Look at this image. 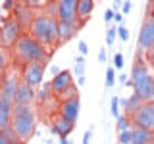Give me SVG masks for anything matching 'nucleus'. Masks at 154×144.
<instances>
[{
	"instance_id": "obj_8",
	"label": "nucleus",
	"mask_w": 154,
	"mask_h": 144,
	"mask_svg": "<svg viewBox=\"0 0 154 144\" xmlns=\"http://www.w3.org/2000/svg\"><path fill=\"white\" fill-rule=\"evenodd\" d=\"M131 121H133V127L146 129V131H154V102L143 104L141 110L131 117Z\"/></svg>"
},
{
	"instance_id": "obj_7",
	"label": "nucleus",
	"mask_w": 154,
	"mask_h": 144,
	"mask_svg": "<svg viewBox=\"0 0 154 144\" xmlns=\"http://www.w3.org/2000/svg\"><path fill=\"white\" fill-rule=\"evenodd\" d=\"M19 85H21V77L6 71L2 77V86H0V100H6V102L14 104L16 102V94H17Z\"/></svg>"
},
{
	"instance_id": "obj_44",
	"label": "nucleus",
	"mask_w": 154,
	"mask_h": 144,
	"mask_svg": "<svg viewBox=\"0 0 154 144\" xmlns=\"http://www.w3.org/2000/svg\"><path fill=\"white\" fill-rule=\"evenodd\" d=\"M10 144H25L23 140H16V142H10Z\"/></svg>"
},
{
	"instance_id": "obj_27",
	"label": "nucleus",
	"mask_w": 154,
	"mask_h": 144,
	"mask_svg": "<svg viewBox=\"0 0 154 144\" xmlns=\"http://www.w3.org/2000/svg\"><path fill=\"white\" fill-rule=\"evenodd\" d=\"M112 67L116 71H122L123 69V65H125V60H123V54L122 52H118V54H114V58H112Z\"/></svg>"
},
{
	"instance_id": "obj_35",
	"label": "nucleus",
	"mask_w": 154,
	"mask_h": 144,
	"mask_svg": "<svg viewBox=\"0 0 154 144\" xmlns=\"http://www.w3.org/2000/svg\"><path fill=\"white\" fill-rule=\"evenodd\" d=\"M91 136H93V127H89L83 133V140H81V142H83V144H91Z\"/></svg>"
},
{
	"instance_id": "obj_2",
	"label": "nucleus",
	"mask_w": 154,
	"mask_h": 144,
	"mask_svg": "<svg viewBox=\"0 0 154 144\" xmlns=\"http://www.w3.org/2000/svg\"><path fill=\"white\" fill-rule=\"evenodd\" d=\"M29 35H33L42 46L52 52L56 44H60V40H58V19L45 12H38L31 25Z\"/></svg>"
},
{
	"instance_id": "obj_31",
	"label": "nucleus",
	"mask_w": 154,
	"mask_h": 144,
	"mask_svg": "<svg viewBox=\"0 0 154 144\" xmlns=\"http://www.w3.org/2000/svg\"><path fill=\"white\" fill-rule=\"evenodd\" d=\"M144 60H146V64L150 69H154V46L150 48V50H146L144 52Z\"/></svg>"
},
{
	"instance_id": "obj_41",
	"label": "nucleus",
	"mask_w": 154,
	"mask_h": 144,
	"mask_svg": "<svg viewBox=\"0 0 154 144\" xmlns=\"http://www.w3.org/2000/svg\"><path fill=\"white\" fill-rule=\"evenodd\" d=\"M0 144H10V140L6 138V134H4L2 131H0Z\"/></svg>"
},
{
	"instance_id": "obj_28",
	"label": "nucleus",
	"mask_w": 154,
	"mask_h": 144,
	"mask_svg": "<svg viewBox=\"0 0 154 144\" xmlns=\"http://www.w3.org/2000/svg\"><path fill=\"white\" fill-rule=\"evenodd\" d=\"M71 98H79V88H77V85H71L60 100H71Z\"/></svg>"
},
{
	"instance_id": "obj_36",
	"label": "nucleus",
	"mask_w": 154,
	"mask_h": 144,
	"mask_svg": "<svg viewBox=\"0 0 154 144\" xmlns=\"http://www.w3.org/2000/svg\"><path fill=\"white\" fill-rule=\"evenodd\" d=\"M98 62H100V64H106V62H108V54H106V48L104 46L98 50Z\"/></svg>"
},
{
	"instance_id": "obj_45",
	"label": "nucleus",
	"mask_w": 154,
	"mask_h": 144,
	"mask_svg": "<svg viewBox=\"0 0 154 144\" xmlns=\"http://www.w3.org/2000/svg\"><path fill=\"white\" fill-rule=\"evenodd\" d=\"M152 140H154V131H152Z\"/></svg>"
},
{
	"instance_id": "obj_43",
	"label": "nucleus",
	"mask_w": 154,
	"mask_h": 144,
	"mask_svg": "<svg viewBox=\"0 0 154 144\" xmlns=\"http://www.w3.org/2000/svg\"><path fill=\"white\" fill-rule=\"evenodd\" d=\"M58 144H71V140H69V138H60V142H58Z\"/></svg>"
},
{
	"instance_id": "obj_6",
	"label": "nucleus",
	"mask_w": 154,
	"mask_h": 144,
	"mask_svg": "<svg viewBox=\"0 0 154 144\" xmlns=\"http://www.w3.org/2000/svg\"><path fill=\"white\" fill-rule=\"evenodd\" d=\"M56 19L69 25H79V0H60L56 8Z\"/></svg>"
},
{
	"instance_id": "obj_11",
	"label": "nucleus",
	"mask_w": 154,
	"mask_h": 144,
	"mask_svg": "<svg viewBox=\"0 0 154 144\" xmlns=\"http://www.w3.org/2000/svg\"><path fill=\"white\" fill-rule=\"evenodd\" d=\"M12 17H14V19H16V21L19 23V25L23 27V31L29 33V31H31L33 21H35V17H37V14L33 12V10L29 8L25 2H19V6L16 8V12L12 14Z\"/></svg>"
},
{
	"instance_id": "obj_10",
	"label": "nucleus",
	"mask_w": 154,
	"mask_h": 144,
	"mask_svg": "<svg viewBox=\"0 0 154 144\" xmlns=\"http://www.w3.org/2000/svg\"><path fill=\"white\" fill-rule=\"evenodd\" d=\"M50 85H52V92H54V96H56V98H62L66 90L69 88L71 85H75V83H73V71L64 69L60 75L52 77Z\"/></svg>"
},
{
	"instance_id": "obj_1",
	"label": "nucleus",
	"mask_w": 154,
	"mask_h": 144,
	"mask_svg": "<svg viewBox=\"0 0 154 144\" xmlns=\"http://www.w3.org/2000/svg\"><path fill=\"white\" fill-rule=\"evenodd\" d=\"M12 58H14V64H19V65H27V64H33V62H45V64H48L50 50L42 46L33 35L25 33L19 38L17 44L14 46Z\"/></svg>"
},
{
	"instance_id": "obj_4",
	"label": "nucleus",
	"mask_w": 154,
	"mask_h": 144,
	"mask_svg": "<svg viewBox=\"0 0 154 144\" xmlns=\"http://www.w3.org/2000/svg\"><path fill=\"white\" fill-rule=\"evenodd\" d=\"M25 35L23 27L14 19L12 16L10 17H2L0 19V46L2 50H14V46L19 42V38Z\"/></svg>"
},
{
	"instance_id": "obj_37",
	"label": "nucleus",
	"mask_w": 154,
	"mask_h": 144,
	"mask_svg": "<svg viewBox=\"0 0 154 144\" xmlns=\"http://www.w3.org/2000/svg\"><path fill=\"white\" fill-rule=\"evenodd\" d=\"M131 8H133V4L129 2V0H125V2H123V6H122V14H123V16H127V14L131 12Z\"/></svg>"
},
{
	"instance_id": "obj_18",
	"label": "nucleus",
	"mask_w": 154,
	"mask_h": 144,
	"mask_svg": "<svg viewBox=\"0 0 154 144\" xmlns=\"http://www.w3.org/2000/svg\"><path fill=\"white\" fill-rule=\"evenodd\" d=\"M79 29H81V25H69V23L58 21V40H60L62 44L67 42V40H71V38L77 35Z\"/></svg>"
},
{
	"instance_id": "obj_23",
	"label": "nucleus",
	"mask_w": 154,
	"mask_h": 144,
	"mask_svg": "<svg viewBox=\"0 0 154 144\" xmlns=\"http://www.w3.org/2000/svg\"><path fill=\"white\" fill-rule=\"evenodd\" d=\"M73 75L79 79V77H85V56H77L73 62Z\"/></svg>"
},
{
	"instance_id": "obj_42",
	"label": "nucleus",
	"mask_w": 154,
	"mask_h": 144,
	"mask_svg": "<svg viewBox=\"0 0 154 144\" xmlns=\"http://www.w3.org/2000/svg\"><path fill=\"white\" fill-rule=\"evenodd\" d=\"M85 83H87V77H79L77 79V86H85Z\"/></svg>"
},
{
	"instance_id": "obj_13",
	"label": "nucleus",
	"mask_w": 154,
	"mask_h": 144,
	"mask_svg": "<svg viewBox=\"0 0 154 144\" xmlns=\"http://www.w3.org/2000/svg\"><path fill=\"white\" fill-rule=\"evenodd\" d=\"M133 92H137L139 96H141V100L144 104L154 102V73L144 77L143 81H139V83L133 86Z\"/></svg>"
},
{
	"instance_id": "obj_12",
	"label": "nucleus",
	"mask_w": 154,
	"mask_h": 144,
	"mask_svg": "<svg viewBox=\"0 0 154 144\" xmlns=\"http://www.w3.org/2000/svg\"><path fill=\"white\" fill-rule=\"evenodd\" d=\"M81 112V100L71 98V100H60V108H58V115H62L67 121L75 123Z\"/></svg>"
},
{
	"instance_id": "obj_22",
	"label": "nucleus",
	"mask_w": 154,
	"mask_h": 144,
	"mask_svg": "<svg viewBox=\"0 0 154 144\" xmlns=\"http://www.w3.org/2000/svg\"><path fill=\"white\" fill-rule=\"evenodd\" d=\"M116 129H118V133H123V131H131L133 129V121L129 115L122 113L118 119H116Z\"/></svg>"
},
{
	"instance_id": "obj_16",
	"label": "nucleus",
	"mask_w": 154,
	"mask_h": 144,
	"mask_svg": "<svg viewBox=\"0 0 154 144\" xmlns=\"http://www.w3.org/2000/svg\"><path fill=\"white\" fill-rule=\"evenodd\" d=\"M119 104H122V108H123V113L129 115V117H133V115L141 110V106L144 102L141 100V96H139L137 92H131L127 98H125V96H123V98H119Z\"/></svg>"
},
{
	"instance_id": "obj_29",
	"label": "nucleus",
	"mask_w": 154,
	"mask_h": 144,
	"mask_svg": "<svg viewBox=\"0 0 154 144\" xmlns=\"http://www.w3.org/2000/svg\"><path fill=\"white\" fill-rule=\"evenodd\" d=\"M17 6H19V2H16V0H6V2H2V10L4 12H10V14L16 12Z\"/></svg>"
},
{
	"instance_id": "obj_47",
	"label": "nucleus",
	"mask_w": 154,
	"mask_h": 144,
	"mask_svg": "<svg viewBox=\"0 0 154 144\" xmlns=\"http://www.w3.org/2000/svg\"><path fill=\"white\" fill-rule=\"evenodd\" d=\"M152 6H154V2H152Z\"/></svg>"
},
{
	"instance_id": "obj_26",
	"label": "nucleus",
	"mask_w": 154,
	"mask_h": 144,
	"mask_svg": "<svg viewBox=\"0 0 154 144\" xmlns=\"http://www.w3.org/2000/svg\"><path fill=\"white\" fill-rule=\"evenodd\" d=\"M116 75H118V73H116V69H114V67H108V69H106V77H104L106 88H112V86L116 85V79H118Z\"/></svg>"
},
{
	"instance_id": "obj_24",
	"label": "nucleus",
	"mask_w": 154,
	"mask_h": 144,
	"mask_svg": "<svg viewBox=\"0 0 154 144\" xmlns=\"http://www.w3.org/2000/svg\"><path fill=\"white\" fill-rule=\"evenodd\" d=\"M122 104H119V96H112V100H110V113H112V117L118 119L119 115H122Z\"/></svg>"
},
{
	"instance_id": "obj_9",
	"label": "nucleus",
	"mask_w": 154,
	"mask_h": 144,
	"mask_svg": "<svg viewBox=\"0 0 154 144\" xmlns=\"http://www.w3.org/2000/svg\"><path fill=\"white\" fill-rule=\"evenodd\" d=\"M154 46V19L144 17L141 31H139V40H137V50H141L143 54L146 50H150Z\"/></svg>"
},
{
	"instance_id": "obj_46",
	"label": "nucleus",
	"mask_w": 154,
	"mask_h": 144,
	"mask_svg": "<svg viewBox=\"0 0 154 144\" xmlns=\"http://www.w3.org/2000/svg\"><path fill=\"white\" fill-rule=\"evenodd\" d=\"M148 144H154V140H152V142H148Z\"/></svg>"
},
{
	"instance_id": "obj_30",
	"label": "nucleus",
	"mask_w": 154,
	"mask_h": 144,
	"mask_svg": "<svg viewBox=\"0 0 154 144\" xmlns=\"http://www.w3.org/2000/svg\"><path fill=\"white\" fill-rule=\"evenodd\" d=\"M118 38H119V40H123V42L129 40V29L125 27V25H119L118 27Z\"/></svg>"
},
{
	"instance_id": "obj_32",
	"label": "nucleus",
	"mask_w": 154,
	"mask_h": 144,
	"mask_svg": "<svg viewBox=\"0 0 154 144\" xmlns=\"http://www.w3.org/2000/svg\"><path fill=\"white\" fill-rule=\"evenodd\" d=\"M102 17H104V21H106V23H114V17H116V12H114V10H112V8H110V10H108V8H106V12H104V16H102Z\"/></svg>"
},
{
	"instance_id": "obj_17",
	"label": "nucleus",
	"mask_w": 154,
	"mask_h": 144,
	"mask_svg": "<svg viewBox=\"0 0 154 144\" xmlns=\"http://www.w3.org/2000/svg\"><path fill=\"white\" fill-rule=\"evenodd\" d=\"M12 117H14V104L0 100V131L12 127Z\"/></svg>"
},
{
	"instance_id": "obj_20",
	"label": "nucleus",
	"mask_w": 154,
	"mask_h": 144,
	"mask_svg": "<svg viewBox=\"0 0 154 144\" xmlns=\"http://www.w3.org/2000/svg\"><path fill=\"white\" fill-rule=\"evenodd\" d=\"M50 98H54V92H52V85L50 83H45L42 86L37 88V104L38 106H45Z\"/></svg>"
},
{
	"instance_id": "obj_21",
	"label": "nucleus",
	"mask_w": 154,
	"mask_h": 144,
	"mask_svg": "<svg viewBox=\"0 0 154 144\" xmlns=\"http://www.w3.org/2000/svg\"><path fill=\"white\" fill-rule=\"evenodd\" d=\"M148 142H152V131L133 127V142L131 144H148Z\"/></svg>"
},
{
	"instance_id": "obj_5",
	"label": "nucleus",
	"mask_w": 154,
	"mask_h": 144,
	"mask_svg": "<svg viewBox=\"0 0 154 144\" xmlns=\"http://www.w3.org/2000/svg\"><path fill=\"white\" fill-rule=\"evenodd\" d=\"M45 69H46L45 62H33V64L19 67V77H21V81L25 85L37 88V86H41L42 79H45Z\"/></svg>"
},
{
	"instance_id": "obj_15",
	"label": "nucleus",
	"mask_w": 154,
	"mask_h": 144,
	"mask_svg": "<svg viewBox=\"0 0 154 144\" xmlns=\"http://www.w3.org/2000/svg\"><path fill=\"white\" fill-rule=\"evenodd\" d=\"M33 102H37V88H33V86H29L21 81L14 106H33Z\"/></svg>"
},
{
	"instance_id": "obj_25",
	"label": "nucleus",
	"mask_w": 154,
	"mask_h": 144,
	"mask_svg": "<svg viewBox=\"0 0 154 144\" xmlns=\"http://www.w3.org/2000/svg\"><path fill=\"white\" fill-rule=\"evenodd\" d=\"M116 38H118V25H114V23H112V25L108 27V31H106V44H108V48L114 46Z\"/></svg>"
},
{
	"instance_id": "obj_33",
	"label": "nucleus",
	"mask_w": 154,
	"mask_h": 144,
	"mask_svg": "<svg viewBox=\"0 0 154 144\" xmlns=\"http://www.w3.org/2000/svg\"><path fill=\"white\" fill-rule=\"evenodd\" d=\"M77 48H79V56H87V54H89V46H87L85 40L77 42Z\"/></svg>"
},
{
	"instance_id": "obj_39",
	"label": "nucleus",
	"mask_w": 154,
	"mask_h": 144,
	"mask_svg": "<svg viewBox=\"0 0 154 144\" xmlns=\"http://www.w3.org/2000/svg\"><path fill=\"white\" fill-rule=\"evenodd\" d=\"M122 6H123L122 0H114V2H112V10H114V12H119V10H122Z\"/></svg>"
},
{
	"instance_id": "obj_14",
	"label": "nucleus",
	"mask_w": 154,
	"mask_h": 144,
	"mask_svg": "<svg viewBox=\"0 0 154 144\" xmlns=\"http://www.w3.org/2000/svg\"><path fill=\"white\" fill-rule=\"evenodd\" d=\"M75 123L67 121V119H64L62 115H56L54 119H52V125H50V133L56 134L58 138H69L71 131H73Z\"/></svg>"
},
{
	"instance_id": "obj_3",
	"label": "nucleus",
	"mask_w": 154,
	"mask_h": 144,
	"mask_svg": "<svg viewBox=\"0 0 154 144\" xmlns=\"http://www.w3.org/2000/svg\"><path fill=\"white\" fill-rule=\"evenodd\" d=\"M12 129L16 131L17 138L27 142L35 134L37 129V113L33 106H14V117H12Z\"/></svg>"
},
{
	"instance_id": "obj_38",
	"label": "nucleus",
	"mask_w": 154,
	"mask_h": 144,
	"mask_svg": "<svg viewBox=\"0 0 154 144\" xmlns=\"http://www.w3.org/2000/svg\"><path fill=\"white\" fill-rule=\"evenodd\" d=\"M118 81H119L122 85L127 86V85H129V81H131V77H129V75H125V73H119V75H118Z\"/></svg>"
},
{
	"instance_id": "obj_40",
	"label": "nucleus",
	"mask_w": 154,
	"mask_h": 144,
	"mask_svg": "<svg viewBox=\"0 0 154 144\" xmlns=\"http://www.w3.org/2000/svg\"><path fill=\"white\" fill-rule=\"evenodd\" d=\"M62 71H64V69H60V67H58V65H50V75H52V77L60 75Z\"/></svg>"
},
{
	"instance_id": "obj_19",
	"label": "nucleus",
	"mask_w": 154,
	"mask_h": 144,
	"mask_svg": "<svg viewBox=\"0 0 154 144\" xmlns=\"http://www.w3.org/2000/svg\"><path fill=\"white\" fill-rule=\"evenodd\" d=\"M93 10H94V2H93V0H79V25L81 27L89 21Z\"/></svg>"
},
{
	"instance_id": "obj_34",
	"label": "nucleus",
	"mask_w": 154,
	"mask_h": 144,
	"mask_svg": "<svg viewBox=\"0 0 154 144\" xmlns=\"http://www.w3.org/2000/svg\"><path fill=\"white\" fill-rule=\"evenodd\" d=\"M114 25H125V16L122 12H116V17H114Z\"/></svg>"
}]
</instances>
